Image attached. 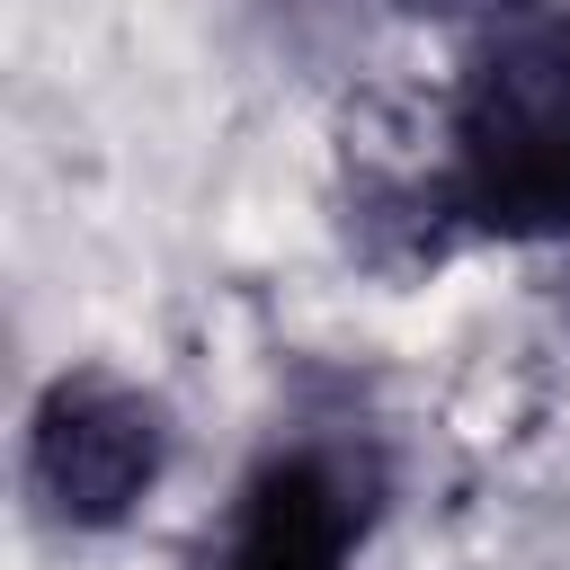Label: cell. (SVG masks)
Segmentation results:
<instances>
[{"instance_id":"cell-1","label":"cell","mask_w":570,"mask_h":570,"mask_svg":"<svg viewBox=\"0 0 570 570\" xmlns=\"http://www.w3.org/2000/svg\"><path fill=\"white\" fill-rule=\"evenodd\" d=\"M454 223L499 240L570 232V9L517 0L445 89Z\"/></svg>"},{"instance_id":"cell-2","label":"cell","mask_w":570,"mask_h":570,"mask_svg":"<svg viewBox=\"0 0 570 570\" xmlns=\"http://www.w3.org/2000/svg\"><path fill=\"white\" fill-rule=\"evenodd\" d=\"M169 472V410L125 374H53L27 410V508L53 534H116Z\"/></svg>"},{"instance_id":"cell-3","label":"cell","mask_w":570,"mask_h":570,"mask_svg":"<svg viewBox=\"0 0 570 570\" xmlns=\"http://www.w3.org/2000/svg\"><path fill=\"white\" fill-rule=\"evenodd\" d=\"M374 517V463L347 436H294L240 472L187 570H347Z\"/></svg>"},{"instance_id":"cell-4","label":"cell","mask_w":570,"mask_h":570,"mask_svg":"<svg viewBox=\"0 0 570 570\" xmlns=\"http://www.w3.org/2000/svg\"><path fill=\"white\" fill-rule=\"evenodd\" d=\"M392 9H410V18H472V9H499V0H392Z\"/></svg>"}]
</instances>
